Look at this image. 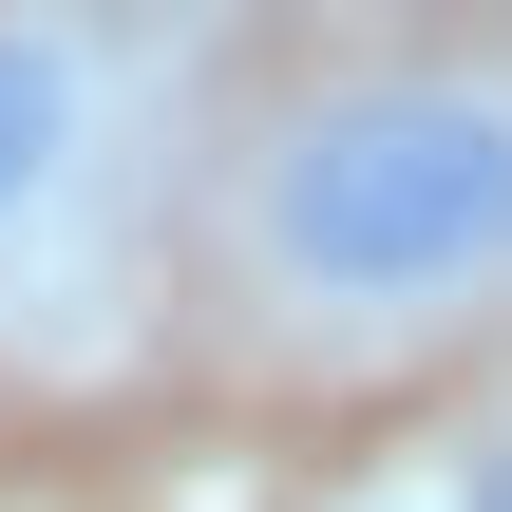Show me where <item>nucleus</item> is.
Instances as JSON below:
<instances>
[{"instance_id": "2", "label": "nucleus", "mask_w": 512, "mask_h": 512, "mask_svg": "<svg viewBox=\"0 0 512 512\" xmlns=\"http://www.w3.org/2000/svg\"><path fill=\"white\" fill-rule=\"evenodd\" d=\"M57 171H76V38L0 19V209H38Z\"/></svg>"}, {"instance_id": "1", "label": "nucleus", "mask_w": 512, "mask_h": 512, "mask_svg": "<svg viewBox=\"0 0 512 512\" xmlns=\"http://www.w3.org/2000/svg\"><path fill=\"white\" fill-rule=\"evenodd\" d=\"M266 266L304 304H475L512 285V95L361 76L266 133Z\"/></svg>"}, {"instance_id": "3", "label": "nucleus", "mask_w": 512, "mask_h": 512, "mask_svg": "<svg viewBox=\"0 0 512 512\" xmlns=\"http://www.w3.org/2000/svg\"><path fill=\"white\" fill-rule=\"evenodd\" d=\"M456 512H512V437H494V456H475V494H456Z\"/></svg>"}]
</instances>
